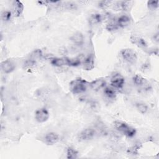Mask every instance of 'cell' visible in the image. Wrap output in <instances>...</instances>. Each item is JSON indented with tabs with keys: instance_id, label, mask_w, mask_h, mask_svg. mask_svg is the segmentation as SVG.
I'll use <instances>...</instances> for the list:
<instances>
[{
	"instance_id": "cell-20",
	"label": "cell",
	"mask_w": 159,
	"mask_h": 159,
	"mask_svg": "<svg viewBox=\"0 0 159 159\" xmlns=\"http://www.w3.org/2000/svg\"><path fill=\"white\" fill-rule=\"evenodd\" d=\"M135 107L137 110L142 114H145L148 109V106L142 102H138L135 103Z\"/></svg>"
},
{
	"instance_id": "cell-23",
	"label": "cell",
	"mask_w": 159,
	"mask_h": 159,
	"mask_svg": "<svg viewBox=\"0 0 159 159\" xmlns=\"http://www.w3.org/2000/svg\"><path fill=\"white\" fill-rule=\"evenodd\" d=\"M106 29L108 30V31H114L116 30L117 29H119V26L117 24V21L116 20H111L109 21L106 27Z\"/></svg>"
},
{
	"instance_id": "cell-18",
	"label": "cell",
	"mask_w": 159,
	"mask_h": 159,
	"mask_svg": "<svg viewBox=\"0 0 159 159\" xmlns=\"http://www.w3.org/2000/svg\"><path fill=\"white\" fill-rule=\"evenodd\" d=\"M81 60L80 58H70L68 57H66V64L68 66H78L81 64Z\"/></svg>"
},
{
	"instance_id": "cell-16",
	"label": "cell",
	"mask_w": 159,
	"mask_h": 159,
	"mask_svg": "<svg viewBox=\"0 0 159 159\" xmlns=\"http://www.w3.org/2000/svg\"><path fill=\"white\" fill-rule=\"evenodd\" d=\"M102 16L99 13L93 14L89 16V22L91 25H96L99 24L102 20Z\"/></svg>"
},
{
	"instance_id": "cell-5",
	"label": "cell",
	"mask_w": 159,
	"mask_h": 159,
	"mask_svg": "<svg viewBox=\"0 0 159 159\" xmlns=\"http://www.w3.org/2000/svg\"><path fill=\"white\" fill-rule=\"evenodd\" d=\"M110 83L114 89H121L124 85L125 79L120 73H116L111 77Z\"/></svg>"
},
{
	"instance_id": "cell-19",
	"label": "cell",
	"mask_w": 159,
	"mask_h": 159,
	"mask_svg": "<svg viewBox=\"0 0 159 159\" xmlns=\"http://www.w3.org/2000/svg\"><path fill=\"white\" fill-rule=\"evenodd\" d=\"M131 40L134 43L137 44L139 47H145L147 46V43L145 42V40L138 36H132L131 37Z\"/></svg>"
},
{
	"instance_id": "cell-12",
	"label": "cell",
	"mask_w": 159,
	"mask_h": 159,
	"mask_svg": "<svg viewBox=\"0 0 159 159\" xmlns=\"http://www.w3.org/2000/svg\"><path fill=\"white\" fill-rule=\"evenodd\" d=\"M106 81L103 78L96 79L89 83L91 88L94 91H99L105 87Z\"/></svg>"
},
{
	"instance_id": "cell-15",
	"label": "cell",
	"mask_w": 159,
	"mask_h": 159,
	"mask_svg": "<svg viewBox=\"0 0 159 159\" xmlns=\"http://www.w3.org/2000/svg\"><path fill=\"white\" fill-rule=\"evenodd\" d=\"M50 63L56 67H61L64 65H66V57L63 58H58L55 57L52 58L50 60Z\"/></svg>"
},
{
	"instance_id": "cell-2",
	"label": "cell",
	"mask_w": 159,
	"mask_h": 159,
	"mask_svg": "<svg viewBox=\"0 0 159 159\" xmlns=\"http://www.w3.org/2000/svg\"><path fill=\"white\" fill-rule=\"evenodd\" d=\"M114 126L117 130L128 137H132L136 134V130L125 122L121 120H116L114 122Z\"/></svg>"
},
{
	"instance_id": "cell-11",
	"label": "cell",
	"mask_w": 159,
	"mask_h": 159,
	"mask_svg": "<svg viewBox=\"0 0 159 159\" xmlns=\"http://www.w3.org/2000/svg\"><path fill=\"white\" fill-rule=\"evenodd\" d=\"M71 41L77 46H81L84 42V37L80 32L74 33L70 37Z\"/></svg>"
},
{
	"instance_id": "cell-14",
	"label": "cell",
	"mask_w": 159,
	"mask_h": 159,
	"mask_svg": "<svg viewBox=\"0 0 159 159\" xmlns=\"http://www.w3.org/2000/svg\"><path fill=\"white\" fill-rule=\"evenodd\" d=\"M129 5H130V2L129 1H119L114 5V8L116 11H127Z\"/></svg>"
},
{
	"instance_id": "cell-25",
	"label": "cell",
	"mask_w": 159,
	"mask_h": 159,
	"mask_svg": "<svg viewBox=\"0 0 159 159\" xmlns=\"http://www.w3.org/2000/svg\"><path fill=\"white\" fill-rule=\"evenodd\" d=\"M147 6L151 10L156 9L158 7V1H147Z\"/></svg>"
},
{
	"instance_id": "cell-21",
	"label": "cell",
	"mask_w": 159,
	"mask_h": 159,
	"mask_svg": "<svg viewBox=\"0 0 159 159\" xmlns=\"http://www.w3.org/2000/svg\"><path fill=\"white\" fill-rule=\"evenodd\" d=\"M78 152L73 147H69L66 150V158L68 159H75L78 157Z\"/></svg>"
},
{
	"instance_id": "cell-22",
	"label": "cell",
	"mask_w": 159,
	"mask_h": 159,
	"mask_svg": "<svg viewBox=\"0 0 159 159\" xmlns=\"http://www.w3.org/2000/svg\"><path fill=\"white\" fill-rule=\"evenodd\" d=\"M134 83L137 86H142L145 83V79L141 75H135L132 78Z\"/></svg>"
},
{
	"instance_id": "cell-7",
	"label": "cell",
	"mask_w": 159,
	"mask_h": 159,
	"mask_svg": "<svg viewBox=\"0 0 159 159\" xmlns=\"http://www.w3.org/2000/svg\"><path fill=\"white\" fill-rule=\"evenodd\" d=\"M44 140L47 145H53L60 140V136L57 132H49L44 136Z\"/></svg>"
},
{
	"instance_id": "cell-8",
	"label": "cell",
	"mask_w": 159,
	"mask_h": 159,
	"mask_svg": "<svg viewBox=\"0 0 159 159\" xmlns=\"http://www.w3.org/2000/svg\"><path fill=\"white\" fill-rule=\"evenodd\" d=\"M1 68L4 73L8 74L14 71L16 68V65L12 60H6L1 62Z\"/></svg>"
},
{
	"instance_id": "cell-6",
	"label": "cell",
	"mask_w": 159,
	"mask_h": 159,
	"mask_svg": "<svg viewBox=\"0 0 159 159\" xmlns=\"http://www.w3.org/2000/svg\"><path fill=\"white\" fill-rule=\"evenodd\" d=\"M50 117L48 111L45 107H41L36 110L35 112V119L39 123L46 122Z\"/></svg>"
},
{
	"instance_id": "cell-24",
	"label": "cell",
	"mask_w": 159,
	"mask_h": 159,
	"mask_svg": "<svg viewBox=\"0 0 159 159\" xmlns=\"http://www.w3.org/2000/svg\"><path fill=\"white\" fill-rule=\"evenodd\" d=\"M12 16V13L9 11H5L1 14V18L4 21H9L11 20Z\"/></svg>"
},
{
	"instance_id": "cell-3",
	"label": "cell",
	"mask_w": 159,
	"mask_h": 159,
	"mask_svg": "<svg viewBox=\"0 0 159 159\" xmlns=\"http://www.w3.org/2000/svg\"><path fill=\"white\" fill-rule=\"evenodd\" d=\"M120 54L122 59L130 64H134L137 60V55L132 48L122 49L120 52Z\"/></svg>"
},
{
	"instance_id": "cell-9",
	"label": "cell",
	"mask_w": 159,
	"mask_h": 159,
	"mask_svg": "<svg viewBox=\"0 0 159 159\" xmlns=\"http://www.w3.org/2000/svg\"><path fill=\"white\" fill-rule=\"evenodd\" d=\"M24 11V5L19 1H14L12 4V13L15 17L20 16Z\"/></svg>"
},
{
	"instance_id": "cell-26",
	"label": "cell",
	"mask_w": 159,
	"mask_h": 159,
	"mask_svg": "<svg viewBox=\"0 0 159 159\" xmlns=\"http://www.w3.org/2000/svg\"><path fill=\"white\" fill-rule=\"evenodd\" d=\"M111 3H112V1H101L99 2L98 5H99V7L105 9V8L109 7Z\"/></svg>"
},
{
	"instance_id": "cell-17",
	"label": "cell",
	"mask_w": 159,
	"mask_h": 159,
	"mask_svg": "<svg viewBox=\"0 0 159 159\" xmlns=\"http://www.w3.org/2000/svg\"><path fill=\"white\" fill-rule=\"evenodd\" d=\"M104 94L109 99H114L116 97V92L112 87H105L104 89Z\"/></svg>"
},
{
	"instance_id": "cell-4",
	"label": "cell",
	"mask_w": 159,
	"mask_h": 159,
	"mask_svg": "<svg viewBox=\"0 0 159 159\" xmlns=\"http://www.w3.org/2000/svg\"><path fill=\"white\" fill-rule=\"evenodd\" d=\"M96 135V131L94 129L91 127L86 128L82 130L78 134V139L80 141L84 142L92 140Z\"/></svg>"
},
{
	"instance_id": "cell-1",
	"label": "cell",
	"mask_w": 159,
	"mask_h": 159,
	"mask_svg": "<svg viewBox=\"0 0 159 159\" xmlns=\"http://www.w3.org/2000/svg\"><path fill=\"white\" fill-rule=\"evenodd\" d=\"M87 86L88 82L81 78H76L70 83V89L75 94L84 93L87 89Z\"/></svg>"
},
{
	"instance_id": "cell-13",
	"label": "cell",
	"mask_w": 159,
	"mask_h": 159,
	"mask_svg": "<svg viewBox=\"0 0 159 159\" xmlns=\"http://www.w3.org/2000/svg\"><path fill=\"white\" fill-rule=\"evenodd\" d=\"M117 24L119 27L121 28H124L127 26H128L130 22H131V19L130 18L129 16L127 15H122L119 16L117 20Z\"/></svg>"
},
{
	"instance_id": "cell-10",
	"label": "cell",
	"mask_w": 159,
	"mask_h": 159,
	"mask_svg": "<svg viewBox=\"0 0 159 159\" xmlns=\"http://www.w3.org/2000/svg\"><path fill=\"white\" fill-rule=\"evenodd\" d=\"M83 69L84 70H91L94 68V57L93 54L88 55L83 60Z\"/></svg>"
}]
</instances>
